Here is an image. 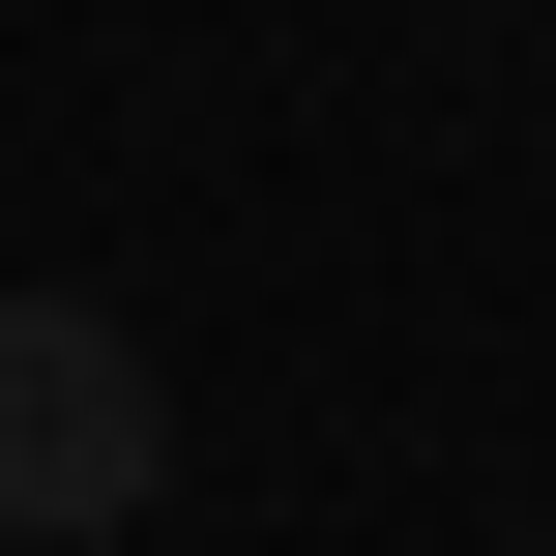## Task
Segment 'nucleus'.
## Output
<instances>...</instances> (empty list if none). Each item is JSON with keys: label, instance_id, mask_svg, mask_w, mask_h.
<instances>
[{"label": "nucleus", "instance_id": "1", "mask_svg": "<svg viewBox=\"0 0 556 556\" xmlns=\"http://www.w3.org/2000/svg\"><path fill=\"white\" fill-rule=\"evenodd\" d=\"M147 498H176V381H147V323H117V293H0V528L88 556V528H147Z\"/></svg>", "mask_w": 556, "mask_h": 556}]
</instances>
